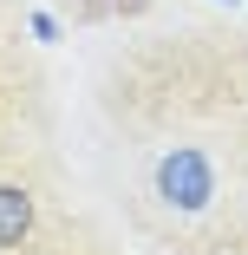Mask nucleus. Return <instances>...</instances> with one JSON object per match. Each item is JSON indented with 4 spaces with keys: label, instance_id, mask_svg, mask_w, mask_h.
<instances>
[{
    "label": "nucleus",
    "instance_id": "f257e3e1",
    "mask_svg": "<svg viewBox=\"0 0 248 255\" xmlns=\"http://www.w3.org/2000/svg\"><path fill=\"white\" fill-rule=\"evenodd\" d=\"M216 183H222V170H216V157H209L203 144H170L164 157H157V170H151L157 203L176 210V216H203L209 203H216Z\"/></svg>",
    "mask_w": 248,
    "mask_h": 255
},
{
    "label": "nucleus",
    "instance_id": "f03ea898",
    "mask_svg": "<svg viewBox=\"0 0 248 255\" xmlns=\"http://www.w3.org/2000/svg\"><path fill=\"white\" fill-rule=\"evenodd\" d=\"M39 223V203L26 183H0V249H26Z\"/></svg>",
    "mask_w": 248,
    "mask_h": 255
}]
</instances>
